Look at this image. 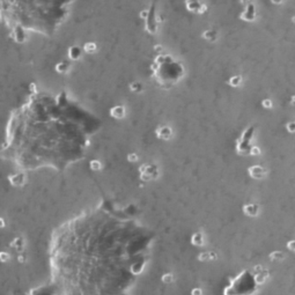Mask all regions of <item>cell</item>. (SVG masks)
I'll use <instances>...</instances> for the list:
<instances>
[{
    "instance_id": "cell-3",
    "label": "cell",
    "mask_w": 295,
    "mask_h": 295,
    "mask_svg": "<svg viewBox=\"0 0 295 295\" xmlns=\"http://www.w3.org/2000/svg\"><path fill=\"white\" fill-rule=\"evenodd\" d=\"M11 182H12V184H14V185H21V184H23L22 182H20V179H25V176L23 175H14V176L9 177L8 178Z\"/></svg>"
},
{
    "instance_id": "cell-5",
    "label": "cell",
    "mask_w": 295,
    "mask_h": 295,
    "mask_svg": "<svg viewBox=\"0 0 295 295\" xmlns=\"http://www.w3.org/2000/svg\"><path fill=\"white\" fill-rule=\"evenodd\" d=\"M68 68H70V65L67 63H59L58 65L56 66V71L58 73H65Z\"/></svg>"
},
{
    "instance_id": "cell-6",
    "label": "cell",
    "mask_w": 295,
    "mask_h": 295,
    "mask_svg": "<svg viewBox=\"0 0 295 295\" xmlns=\"http://www.w3.org/2000/svg\"><path fill=\"white\" fill-rule=\"evenodd\" d=\"M9 258H11V256L8 255L7 252H5V251H1L0 252V262H8L9 261Z\"/></svg>"
},
{
    "instance_id": "cell-4",
    "label": "cell",
    "mask_w": 295,
    "mask_h": 295,
    "mask_svg": "<svg viewBox=\"0 0 295 295\" xmlns=\"http://www.w3.org/2000/svg\"><path fill=\"white\" fill-rule=\"evenodd\" d=\"M84 49H85V51L87 53H93L96 51V44H95V43H92V42H88V43H86L85 44Z\"/></svg>"
},
{
    "instance_id": "cell-7",
    "label": "cell",
    "mask_w": 295,
    "mask_h": 295,
    "mask_svg": "<svg viewBox=\"0 0 295 295\" xmlns=\"http://www.w3.org/2000/svg\"><path fill=\"white\" fill-rule=\"evenodd\" d=\"M90 168L94 169V170H98V169L101 168V163L98 162L97 160H94V161L90 162Z\"/></svg>"
},
{
    "instance_id": "cell-9",
    "label": "cell",
    "mask_w": 295,
    "mask_h": 295,
    "mask_svg": "<svg viewBox=\"0 0 295 295\" xmlns=\"http://www.w3.org/2000/svg\"><path fill=\"white\" fill-rule=\"evenodd\" d=\"M18 261H19L20 263H23L25 262V257H23V256H19V257H18Z\"/></svg>"
},
{
    "instance_id": "cell-2",
    "label": "cell",
    "mask_w": 295,
    "mask_h": 295,
    "mask_svg": "<svg viewBox=\"0 0 295 295\" xmlns=\"http://www.w3.org/2000/svg\"><path fill=\"white\" fill-rule=\"evenodd\" d=\"M111 115L116 118H120L124 116V109L122 107H116L111 110Z\"/></svg>"
},
{
    "instance_id": "cell-1",
    "label": "cell",
    "mask_w": 295,
    "mask_h": 295,
    "mask_svg": "<svg viewBox=\"0 0 295 295\" xmlns=\"http://www.w3.org/2000/svg\"><path fill=\"white\" fill-rule=\"evenodd\" d=\"M80 54H81V52H80V49H79L78 46H72V48H70V50H68V56H70V58L71 59L77 60V59L80 58Z\"/></svg>"
},
{
    "instance_id": "cell-8",
    "label": "cell",
    "mask_w": 295,
    "mask_h": 295,
    "mask_svg": "<svg viewBox=\"0 0 295 295\" xmlns=\"http://www.w3.org/2000/svg\"><path fill=\"white\" fill-rule=\"evenodd\" d=\"M5 227V220L2 218H0V228H4Z\"/></svg>"
}]
</instances>
